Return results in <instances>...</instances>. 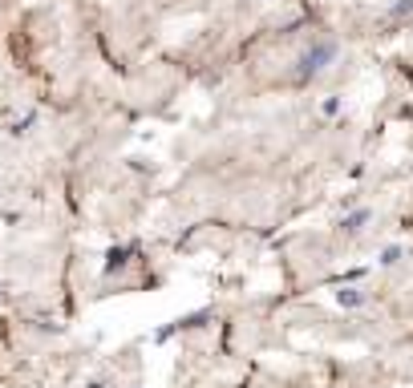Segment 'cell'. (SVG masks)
I'll return each instance as SVG.
<instances>
[{
  "instance_id": "obj_1",
  "label": "cell",
  "mask_w": 413,
  "mask_h": 388,
  "mask_svg": "<svg viewBox=\"0 0 413 388\" xmlns=\"http://www.w3.org/2000/svg\"><path fill=\"white\" fill-rule=\"evenodd\" d=\"M332 57H337V41H312L308 53L300 57V73L296 77H300V81H312L325 65H332Z\"/></svg>"
},
{
  "instance_id": "obj_2",
  "label": "cell",
  "mask_w": 413,
  "mask_h": 388,
  "mask_svg": "<svg viewBox=\"0 0 413 388\" xmlns=\"http://www.w3.org/2000/svg\"><path fill=\"white\" fill-rule=\"evenodd\" d=\"M369 219H373V214H369V211L361 206V211H352V214H349V219H345L340 226H345L349 235H357V231H364V223H369Z\"/></svg>"
},
{
  "instance_id": "obj_3",
  "label": "cell",
  "mask_w": 413,
  "mask_h": 388,
  "mask_svg": "<svg viewBox=\"0 0 413 388\" xmlns=\"http://www.w3.org/2000/svg\"><path fill=\"white\" fill-rule=\"evenodd\" d=\"M337 300H340V308H361V303H364V291H357V288H345V291L337 295Z\"/></svg>"
},
{
  "instance_id": "obj_4",
  "label": "cell",
  "mask_w": 413,
  "mask_h": 388,
  "mask_svg": "<svg viewBox=\"0 0 413 388\" xmlns=\"http://www.w3.org/2000/svg\"><path fill=\"white\" fill-rule=\"evenodd\" d=\"M405 16H413V0H397L389 9V21H405Z\"/></svg>"
},
{
  "instance_id": "obj_5",
  "label": "cell",
  "mask_w": 413,
  "mask_h": 388,
  "mask_svg": "<svg viewBox=\"0 0 413 388\" xmlns=\"http://www.w3.org/2000/svg\"><path fill=\"white\" fill-rule=\"evenodd\" d=\"M401 259V247H385L381 251V263H397Z\"/></svg>"
}]
</instances>
